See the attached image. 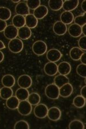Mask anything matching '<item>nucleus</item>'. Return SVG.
<instances>
[{
	"instance_id": "f257e3e1",
	"label": "nucleus",
	"mask_w": 86,
	"mask_h": 129,
	"mask_svg": "<svg viewBox=\"0 0 86 129\" xmlns=\"http://www.w3.org/2000/svg\"><path fill=\"white\" fill-rule=\"evenodd\" d=\"M45 95L48 98L55 100L58 99L60 96L59 88L54 84L48 85L45 89Z\"/></svg>"
},
{
	"instance_id": "f03ea898",
	"label": "nucleus",
	"mask_w": 86,
	"mask_h": 129,
	"mask_svg": "<svg viewBox=\"0 0 86 129\" xmlns=\"http://www.w3.org/2000/svg\"><path fill=\"white\" fill-rule=\"evenodd\" d=\"M8 48L12 53H20L24 48V44L21 39L16 38L9 41L8 43Z\"/></svg>"
},
{
	"instance_id": "7ed1b4c3",
	"label": "nucleus",
	"mask_w": 86,
	"mask_h": 129,
	"mask_svg": "<svg viewBox=\"0 0 86 129\" xmlns=\"http://www.w3.org/2000/svg\"><path fill=\"white\" fill-rule=\"evenodd\" d=\"M47 45L44 41L41 40L36 41L32 45V51L37 56H42L47 52Z\"/></svg>"
},
{
	"instance_id": "20e7f679",
	"label": "nucleus",
	"mask_w": 86,
	"mask_h": 129,
	"mask_svg": "<svg viewBox=\"0 0 86 129\" xmlns=\"http://www.w3.org/2000/svg\"><path fill=\"white\" fill-rule=\"evenodd\" d=\"M18 111L21 115L23 116H28L32 111V106L26 101H20L17 108Z\"/></svg>"
},
{
	"instance_id": "39448f33",
	"label": "nucleus",
	"mask_w": 86,
	"mask_h": 129,
	"mask_svg": "<svg viewBox=\"0 0 86 129\" xmlns=\"http://www.w3.org/2000/svg\"><path fill=\"white\" fill-rule=\"evenodd\" d=\"M48 109L44 104L41 103L36 105L33 112L35 115L40 119H43L47 116Z\"/></svg>"
},
{
	"instance_id": "423d86ee",
	"label": "nucleus",
	"mask_w": 86,
	"mask_h": 129,
	"mask_svg": "<svg viewBox=\"0 0 86 129\" xmlns=\"http://www.w3.org/2000/svg\"><path fill=\"white\" fill-rule=\"evenodd\" d=\"M17 84L20 88L28 89L32 84V79L28 75H22L18 78Z\"/></svg>"
},
{
	"instance_id": "0eeeda50",
	"label": "nucleus",
	"mask_w": 86,
	"mask_h": 129,
	"mask_svg": "<svg viewBox=\"0 0 86 129\" xmlns=\"http://www.w3.org/2000/svg\"><path fill=\"white\" fill-rule=\"evenodd\" d=\"M18 29L13 25H7L4 31V35L6 38L11 40L16 39L18 36Z\"/></svg>"
},
{
	"instance_id": "6e6552de",
	"label": "nucleus",
	"mask_w": 86,
	"mask_h": 129,
	"mask_svg": "<svg viewBox=\"0 0 86 129\" xmlns=\"http://www.w3.org/2000/svg\"><path fill=\"white\" fill-rule=\"evenodd\" d=\"M62 57L61 52L57 49H51L49 50L47 53V58L50 62L56 63Z\"/></svg>"
},
{
	"instance_id": "1a4fd4ad",
	"label": "nucleus",
	"mask_w": 86,
	"mask_h": 129,
	"mask_svg": "<svg viewBox=\"0 0 86 129\" xmlns=\"http://www.w3.org/2000/svg\"><path fill=\"white\" fill-rule=\"evenodd\" d=\"M62 116L61 110L57 107H52L48 109L47 116L52 121H58Z\"/></svg>"
},
{
	"instance_id": "9d476101",
	"label": "nucleus",
	"mask_w": 86,
	"mask_h": 129,
	"mask_svg": "<svg viewBox=\"0 0 86 129\" xmlns=\"http://www.w3.org/2000/svg\"><path fill=\"white\" fill-rule=\"evenodd\" d=\"M15 12L17 14L25 17L30 14V10L25 2H20L17 4L15 7Z\"/></svg>"
},
{
	"instance_id": "9b49d317",
	"label": "nucleus",
	"mask_w": 86,
	"mask_h": 129,
	"mask_svg": "<svg viewBox=\"0 0 86 129\" xmlns=\"http://www.w3.org/2000/svg\"><path fill=\"white\" fill-rule=\"evenodd\" d=\"M53 32L58 36H63L66 33L67 27L66 24L60 21H58L53 24Z\"/></svg>"
},
{
	"instance_id": "f8f14e48",
	"label": "nucleus",
	"mask_w": 86,
	"mask_h": 129,
	"mask_svg": "<svg viewBox=\"0 0 86 129\" xmlns=\"http://www.w3.org/2000/svg\"><path fill=\"white\" fill-rule=\"evenodd\" d=\"M44 72L48 76H53L58 72V65L56 63L49 61L48 63H46L44 67Z\"/></svg>"
},
{
	"instance_id": "ddd939ff",
	"label": "nucleus",
	"mask_w": 86,
	"mask_h": 129,
	"mask_svg": "<svg viewBox=\"0 0 86 129\" xmlns=\"http://www.w3.org/2000/svg\"><path fill=\"white\" fill-rule=\"evenodd\" d=\"M48 13V8L45 5H40L34 10L33 14L37 20H41L45 17Z\"/></svg>"
},
{
	"instance_id": "4468645a",
	"label": "nucleus",
	"mask_w": 86,
	"mask_h": 129,
	"mask_svg": "<svg viewBox=\"0 0 86 129\" xmlns=\"http://www.w3.org/2000/svg\"><path fill=\"white\" fill-rule=\"evenodd\" d=\"M73 88L70 83H67L59 88L60 96L63 98H68L70 96L73 92Z\"/></svg>"
},
{
	"instance_id": "2eb2a0df",
	"label": "nucleus",
	"mask_w": 86,
	"mask_h": 129,
	"mask_svg": "<svg viewBox=\"0 0 86 129\" xmlns=\"http://www.w3.org/2000/svg\"><path fill=\"white\" fill-rule=\"evenodd\" d=\"M58 72L60 75L67 76L71 71V64L67 61H63L58 65Z\"/></svg>"
},
{
	"instance_id": "dca6fc26",
	"label": "nucleus",
	"mask_w": 86,
	"mask_h": 129,
	"mask_svg": "<svg viewBox=\"0 0 86 129\" xmlns=\"http://www.w3.org/2000/svg\"><path fill=\"white\" fill-rule=\"evenodd\" d=\"M32 36V31L27 26H23L18 29V36L23 40H28Z\"/></svg>"
},
{
	"instance_id": "f3484780",
	"label": "nucleus",
	"mask_w": 86,
	"mask_h": 129,
	"mask_svg": "<svg viewBox=\"0 0 86 129\" xmlns=\"http://www.w3.org/2000/svg\"><path fill=\"white\" fill-rule=\"evenodd\" d=\"M68 31L70 36L73 37H75V38L80 37L81 35V34H82L81 27L75 24H71L69 26Z\"/></svg>"
},
{
	"instance_id": "a211bd4d",
	"label": "nucleus",
	"mask_w": 86,
	"mask_h": 129,
	"mask_svg": "<svg viewBox=\"0 0 86 129\" xmlns=\"http://www.w3.org/2000/svg\"><path fill=\"white\" fill-rule=\"evenodd\" d=\"M74 16L71 12L64 11L60 15V21L67 25L72 24L74 20Z\"/></svg>"
},
{
	"instance_id": "6ab92c4d",
	"label": "nucleus",
	"mask_w": 86,
	"mask_h": 129,
	"mask_svg": "<svg viewBox=\"0 0 86 129\" xmlns=\"http://www.w3.org/2000/svg\"><path fill=\"white\" fill-rule=\"evenodd\" d=\"M79 1L77 0H71L65 1L63 4V8L66 12H71L76 9L79 5Z\"/></svg>"
},
{
	"instance_id": "aec40b11",
	"label": "nucleus",
	"mask_w": 86,
	"mask_h": 129,
	"mask_svg": "<svg viewBox=\"0 0 86 129\" xmlns=\"http://www.w3.org/2000/svg\"><path fill=\"white\" fill-rule=\"evenodd\" d=\"M1 82L4 87L12 88L15 84L16 80L13 75L10 74H7L3 77L1 79Z\"/></svg>"
},
{
	"instance_id": "412c9836",
	"label": "nucleus",
	"mask_w": 86,
	"mask_h": 129,
	"mask_svg": "<svg viewBox=\"0 0 86 129\" xmlns=\"http://www.w3.org/2000/svg\"><path fill=\"white\" fill-rule=\"evenodd\" d=\"M12 24L13 26L17 29L22 28L25 25V18L24 16L16 14L13 17Z\"/></svg>"
},
{
	"instance_id": "4be33fe9",
	"label": "nucleus",
	"mask_w": 86,
	"mask_h": 129,
	"mask_svg": "<svg viewBox=\"0 0 86 129\" xmlns=\"http://www.w3.org/2000/svg\"><path fill=\"white\" fill-rule=\"evenodd\" d=\"M25 25L30 29L35 28L38 24V20L32 14H29L25 17Z\"/></svg>"
},
{
	"instance_id": "5701e85b",
	"label": "nucleus",
	"mask_w": 86,
	"mask_h": 129,
	"mask_svg": "<svg viewBox=\"0 0 86 129\" xmlns=\"http://www.w3.org/2000/svg\"><path fill=\"white\" fill-rule=\"evenodd\" d=\"M84 52H85V51L81 50L79 47H73L70 51V57L74 61H78Z\"/></svg>"
},
{
	"instance_id": "b1692460",
	"label": "nucleus",
	"mask_w": 86,
	"mask_h": 129,
	"mask_svg": "<svg viewBox=\"0 0 86 129\" xmlns=\"http://www.w3.org/2000/svg\"><path fill=\"white\" fill-rule=\"evenodd\" d=\"M68 83H70V80L68 77L63 75H59L55 76L54 79V84L59 88H60L61 87Z\"/></svg>"
},
{
	"instance_id": "393cba45",
	"label": "nucleus",
	"mask_w": 86,
	"mask_h": 129,
	"mask_svg": "<svg viewBox=\"0 0 86 129\" xmlns=\"http://www.w3.org/2000/svg\"><path fill=\"white\" fill-rule=\"evenodd\" d=\"M20 101L16 96H12L6 101V105L7 107L10 110L17 109L18 106L19 105Z\"/></svg>"
},
{
	"instance_id": "a878e982",
	"label": "nucleus",
	"mask_w": 86,
	"mask_h": 129,
	"mask_svg": "<svg viewBox=\"0 0 86 129\" xmlns=\"http://www.w3.org/2000/svg\"><path fill=\"white\" fill-rule=\"evenodd\" d=\"M29 95L28 89L20 88L16 91V96L20 101H26L28 99Z\"/></svg>"
},
{
	"instance_id": "bb28decb",
	"label": "nucleus",
	"mask_w": 86,
	"mask_h": 129,
	"mask_svg": "<svg viewBox=\"0 0 86 129\" xmlns=\"http://www.w3.org/2000/svg\"><path fill=\"white\" fill-rule=\"evenodd\" d=\"M63 2L62 0H50L48 1V5L53 11H58L62 8Z\"/></svg>"
},
{
	"instance_id": "cd10ccee",
	"label": "nucleus",
	"mask_w": 86,
	"mask_h": 129,
	"mask_svg": "<svg viewBox=\"0 0 86 129\" xmlns=\"http://www.w3.org/2000/svg\"><path fill=\"white\" fill-rule=\"evenodd\" d=\"M12 16V12L9 8L6 7H0V20L7 21L9 20Z\"/></svg>"
},
{
	"instance_id": "c85d7f7f",
	"label": "nucleus",
	"mask_w": 86,
	"mask_h": 129,
	"mask_svg": "<svg viewBox=\"0 0 86 129\" xmlns=\"http://www.w3.org/2000/svg\"><path fill=\"white\" fill-rule=\"evenodd\" d=\"M13 90L9 87H3L0 89V96L4 100H7L12 96H13Z\"/></svg>"
},
{
	"instance_id": "c756f323",
	"label": "nucleus",
	"mask_w": 86,
	"mask_h": 129,
	"mask_svg": "<svg viewBox=\"0 0 86 129\" xmlns=\"http://www.w3.org/2000/svg\"><path fill=\"white\" fill-rule=\"evenodd\" d=\"M28 101L32 106H36L40 103L41 101V98L39 93L36 92H32L29 95Z\"/></svg>"
},
{
	"instance_id": "7c9ffc66",
	"label": "nucleus",
	"mask_w": 86,
	"mask_h": 129,
	"mask_svg": "<svg viewBox=\"0 0 86 129\" xmlns=\"http://www.w3.org/2000/svg\"><path fill=\"white\" fill-rule=\"evenodd\" d=\"M86 100L81 95H77L73 100V104L75 107L78 109L83 108L85 105Z\"/></svg>"
},
{
	"instance_id": "2f4dec72",
	"label": "nucleus",
	"mask_w": 86,
	"mask_h": 129,
	"mask_svg": "<svg viewBox=\"0 0 86 129\" xmlns=\"http://www.w3.org/2000/svg\"><path fill=\"white\" fill-rule=\"evenodd\" d=\"M68 128L70 129H84L85 127L84 124L81 120L75 119L70 123Z\"/></svg>"
},
{
	"instance_id": "473e14b6",
	"label": "nucleus",
	"mask_w": 86,
	"mask_h": 129,
	"mask_svg": "<svg viewBox=\"0 0 86 129\" xmlns=\"http://www.w3.org/2000/svg\"><path fill=\"white\" fill-rule=\"evenodd\" d=\"M75 24L80 26L82 27L86 24V13H84L81 15L76 16L74 18Z\"/></svg>"
},
{
	"instance_id": "72a5a7b5",
	"label": "nucleus",
	"mask_w": 86,
	"mask_h": 129,
	"mask_svg": "<svg viewBox=\"0 0 86 129\" xmlns=\"http://www.w3.org/2000/svg\"><path fill=\"white\" fill-rule=\"evenodd\" d=\"M14 129H29L30 127L28 123L25 120H21L17 122L14 126Z\"/></svg>"
},
{
	"instance_id": "f704fd0d",
	"label": "nucleus",
	"mask_w": 86,
	"mask_h": 129,
	"mask_svg": "<svg viewBox=\"0 0 86 129\" xmlns=\"http://www.w3.org/2000/svg\"><path fill=\"white\" fill-rule=\"evenodd\" d=\"M77 74L82 78L85 79L86 78V66L85 64H80L77 66L76 68Z\"/></svg>"
},
{
	"instance_id": "c9c22d12",
	"label": "nucleus",
	"mask_w": 86,
	"mask_h": 129,
	"mask_svg": "<svg viewBox=\"0 0 86 129\" xmlns=\"http://www.w3.org/2000/svg\"><path fill=\"white\" fill-rule=\"evenodd\" d=\"M26 3L29 9L35 10L40 5L41 1L40 0H29L27 1Z\"/></svg>"
},
{
	"instance_id": "e433bc0d",
	"label": "nucleus",
	"mask_w": 86,
	"mask_h": 129,
	"mask_svg": "<svg viewBox=\"0 0 86 129\" xmlns=\"http://www.w3.org/2000/svg\"><path fill=\"white\" fill-rule=\"evenodd\" d=\"M79 48L84 51L86 50V36H83L79 39L78 41Z\"/></svg>"
},
{
	"instance_id": "4c0bfd02",
	"label": "nucleus",
	"mask_w": 86,
	"mask_h": 129,
	"mask_svg": "<svg viewBox=\"0 0 86 129\" xmlns=\"http://www.w3.org/2000/svg\"><path fill=\"white\" fill-rule=\"evenodd\" d=\"M7 23L5 21L0 20V32H4L5 29L7 28Z\"/></svg>"
},
{
	"instance_id": "58836bf2",
	"label": "nucleus",
	"mask_w": 86,
	"mask_h": 129,
	"mask_svg": "<svg viewBox=\"0 0 86 129\" xmlns=\"http://www.w3.org/2000/svg\"><path fill=\"white\" fill-rule=\"evenodd\" d=\"M79 60H80L81 64H86V53H85V52H84L83 55L81 56L80 59Z\"/></svg>"
},
{
	"instance_id": "ea45409f",
	"label": "nucleus",
	"mask_w": 86,
	"mask_h": 129,
	"mask_svg": "<svg viewBox=\"0 0 86 129\" xmlns=\"http://www.w3.org/2000/svg\"><path fill=\"white\" fill-rule=\"evenodd\" d=\"M80 94L81 96L86 99V86H83L80 89Z\"/></svg>"
},
{
	"instance_id": "a19ab883",
	"label": "nucleus",
	"mask_w": 86,
	"mask_h": 129,
	"mask_svg": "<svg viewBox=\"0 0 86 129\" xmlns=\"http://www.w3.org/2000/svg\"><path fill=\"white\" fill-rule=\"evenodd\" d=\"M85 4H86V1L85 0L84 1H83L82 2V3L81 4V9H82L84 12V13H86V5H85Z\"/></svg>"
},
{
	"instance_id": "79ce46f5",
	"label": "nucleus",
	"mask_w": 86,
	"mask_h": 129,
	"mask_svg": "<svg viewBox=\"0 0 86 129\" xmlns=\"http://www.w3.org/2000/svg\"><path fill=\"white\" fill-rule=\"evenodd\" d=\"M81 31H82V33L84 35V36H86V25H84L81 27Z\"/></svg>"
},
{
	"instance_id": "37998d69",
	"label": "nucleus",
	"mask_w": 86,
	"mask_h": 129,
	"mask_svg": "<svg viewBox=\"0 0 86 129\" xmlns=\"http://www.w3.org/2000/svg\"><path fill=\"white\" fill-rule=\"evenodd\" d=\"M4 59V54L3 52L0 51V63L3 61Z\"/></svg>"
},
{
	"instance_id": "c03bdc74",
	"label": "nucleus",
	"mask_w": 86,
	"mask_h": 129,
	"mask_svg": "<svg viewBox=\"0 0 86 129\" xmlns=\"http://www.w3.org/2000/svg\"><path fill=\"white\" fill-rule=\"evenodd\" d=\"M5 47H6L5 44H4V43L1 40H0V51H1V49L5 48Z\"/></svg>"
},
{
	"instance_id": "a18cd8bd",
	"label": "nucleus",
	"mask_w": 86,
	"mask_h": 129,
	"mask_svg": "<svg viewBox=\"0 0 86 129\" xmlns=\"http://www.w3.org/2000/svg\"><path fill=\"white\" fill-rule=\"evenodd\" d=\"M12 3H17L18 4L19 3H20V0H16V1H12Z\"/></svg>"
},
{
	"instance_id": "49530a36",
	"label": "nucleus",
	"mask_w": 86,
	"mask_h": 129,
	"mask_svg": "<svg viewBox=\"0 0 86 129\" xmlns=\"http://www.w3.org/2000/svg\"></svg>"
}]
</instances>
